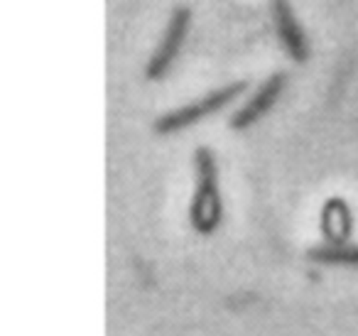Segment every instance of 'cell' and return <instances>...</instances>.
I'll return each mask as SVG.
<instances>
[{"mask_svg":"<svg viewBox=\"0 0 358 336\" xmlns=\"http://www.w3.org/2000/svg\"><path fill=\"white\" fill-rule=\"evenodd\" d=\"M194 177L196 189L192 199V226L199 233H214L221 223V192H219V167L209 148H196L194 153Z\"/></svg>","mask_w":358,"mask_h":336,"instance_id":"1","label":"cell"},{"mask_svg":"<svg viewBox=\"0 0 358 336\" xmlns=\"http://www.w3.org/2000/svg\"><path fill=\"white\" fill-rule=\"evenodd\" d=\"M245 91V81H236V84L229 86H221L216 91H209L206 96H201L199 101H192V104L182 106V108H174L162 113L157 120H155V130L159 135H167V133H177V130H185L189 125L199 123V120L209 118V115L219 113L221 108L236 101L241 94Z\"/></svg>","mask_w":358,"mask_h":336,"instance_id":"2","label":"cell"},{"mask_svg":"<svg viewBox=\"0 0 358 336\" xmlns=\"http://www.w3.org/2000/svg\"><path fill=\"white\" fill-rule=\"evenodd\" d=\"M189 27H192V10L189 8H177V10L169 15L162 40L155 47L152 57H150V62H148V79L157 81L172 69V64L177 62L179 52H182V47H185V42H187Z\"/></svg>","mask_w":358,"mask_h":336,"instance_id":"3","label":"cell"},{"mask_svg":"<svg viewBox=\"0 0 358 336\" xmlns=\"http://www.w3.org/2000/svg\"><path fill=\"white\" fill-rule=\"evenodd\" d=\"M270 15H273L275 32H278L280 42H282L289 59L307 62L309 42H307V35H304L302 25H299V20H297V13L289 6V0H270Z\"/></svg>","mask_w":358,"mask_h":336,"instance_id":"4","label":"cell"},{"mask_svg":"<svg viewBox=\"0 0 358 336\" xmlns=\"http://www.w3.org/2000/svg\"><path fill=\"white\" fill-rule=\"evenodd\" d=\"M285 86H287V76H285L282 71L268 76V79L255 89V94L250 96V99L245 101V104L241 106L234 115H231V128L245 130L248 125H253L255 120L263 118V115L268 113L275 104H278V99L282 96Z\"/></svg>","mask_w":358,"mask_h":336,"instance_id":"5","label":"cell"},{"mask_svg":"<svg viewBox=\"0 0 358 336\" xmlns=\"http://www.w3.org/2000/svg\"><path fill=\"white\" fill-rule=\"evenodd\" d=\"M309 258L322 265H356L358 267V246H324L309 251Z\"/></svg>","mask_w":358,"mask_h":336,"instance_id":"6","label":"cell"}]
</instances>
